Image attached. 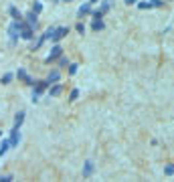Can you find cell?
Masks as SVG:
<instances>
[{
  "instance_id": "14",
  "label": "cell",
  "mask_w": 174,
  "mask_h": 182,
  "mask_svg": "<svg viewBox=\"0 0 174 182\" xmlns=\"http://www.w3.org/2000/svg\"><path fill=\"white\" fill-rule=\"evenodd\" d=\"M22 121H24V111H18V113H16V117H14V126H16V128H20V123H22Z\"/></svg>"
},
{
  "instance_id": "17",
  "label": "cell",
  "mask_w": 174,
  "mask_h": 182,
  "mask_svg": "<svg viewBox=\"0 0 174 182\" xmlns=\"http://www.w3.org/2000/svg\"><path fill=\"white\" fill-rule=\"evenodd\" d=\"M59 77H61V75H59V71H51V73H49V83H51V81H59Z\"/></svg>"
},
{
  "instance_id": "23",
  "label": "cell",
  "mask_w": 174,
  "mask_h": 182,
  "mask_svg": "<svg viewBox=\"0 0 174 182\" xmlns=\"http://www.w3.org/2000/svg\"><path fill=\"white\" fill-rule=\"evenodd\" d=\"M77 67H79V65H75V63H73V65H69V73L75 75V73H77Z\"/></svg>"
},
{
  "instance_id": "9",
  "label": "cell",
  "mask_w": 174,
  "mask_h": 182,
  "mask_svg": "<svg viewBox=\"0 0 174 182\" xmlns=\"http://www.w3.org/2000/svg\"><path fill=\"white\" fill-rule=\"evenodd\" d=\"M91 174H93V162L87 160V162H85V166H83V176H85V178H89Z\"/></svg>"
},
{
  "instance_id": "12",
  "label": "cell",
  "mask_w": 174,
  "mask_h": 182,
  "mask_svg": "<svg viewBox=\"0 0 174 182\" xmlns=\"http://www.w3.org/2000/svg\"><path fill=\"white\" fill-rule=\"evenodd\" d=\"M8 148H10V140H2V142H0V156L6 154Z\"/></svg>"
},
{
  "instance_id": "7",
  "label": "cell",
  "mask_w": 174,
  "mask_h": 182,
  "mask_svg": "<svg viewBox=\"0 0 174 182\" xmlns=\"http://www.w3.org/2000/svg\"><path fill=\"white\" fill-rule=\"evenodd\" d=\"M16 77H18L22 83H27V85H33V79H31V75H28L24 69H18V71H16Z\"/></svg>"
},
{
  "instance_id": "29",
  "label": "cell",
  "mask_w": 174,
  "mask_h": 182,
  "mask_svg": "<svg viewBox=\"0 0 174 182\" xmlns=\"http://www.w3.org/2000/svg\"><path fill=\"white\" fill-rule=\"evenodd\" d=\"M63 2H71V0H63Z\"/></svg>"
},
{
  "instance_id": "28",
  "label": "cell",
  "mask_w": 174,
  "mask_h": 182,
  "mask_svg": "<svg viewBox=\"0 0 174 182\" xmlns=\"http://www.w3.org/2000/svg\"><path fill=\"white\" fill-rule=\"evenodd\" d=\"M89 2H91V4H93V2H97V0H89Z\"/></svg>"
},
{
  "instance_id": "27",
  "label": "cell",
  "mask_w": 174,
  "mask_h": 182,
  "mask_svg": "<svg viewBox=\"0 0 174 182\" xmlns=\"http://www.w3.org/2000/svg\"><path fill=\"white\" fill-rule=\"evenodd\" d=\"M138 0H126V4H136Z\"/></svg>"
},
{
  "instance_id": "18",
  "label": "cell",
  "mask_w": 174,
  "mask_h": 182,
  "mask_svg": "<svg viewBox=\"0 0 174 182\" xmlns=\"http://www.w3.org/2000/svg\"><path fill=\"white\" fill-rule=\"evenodd\" d=\"M164 174H166V176H172L174 174V164H168L166 168H164Z\"/></svg>"
},
{
  "instance_id": "26",
  "label": "cell",
  "mask_w": 174,
  "mask_h": 182,
  "mask_svg": "<svg viewBox=\"0 0 174 182\" xmlns=\"http://www.w3.org/2000/svg\"><path fill=\"white\" fill-rule=\"evenodd\" d=\"M59 65H67V59L65 57H59Z\"/></svg>"
},
{
  "instance_id": "16",
  "label": "cell",
  "mask_w": 174,
  "mask_h": 182,
  "mask_svg": "<svg viewBox=\"0 0 174 182\" xmlns=\"http://www.w3.org/2000/svg\"><path fill=\"white\" fill-rule=\"evenodd\" d=\"M91 28H93V30H101V28H103V20H101V18H95L93 24H91Z\"/></svg>"
},
{
  "instance_id": "22",
  "label": "cell",
  "mask_w": 174,
  "mask_h": 182,
  "mask_svg": "<svg viewBox=\"0 0 174 182\" xmlns=\"http://www.w3.org/2000/svg\"><path fill=\"white\" fill-rule=\"evenodd\" d=\"M75 28H77V33H81V34L85 33V24H83V22H77V27Z\"/></svg>"
},
{
  "instance_id": "30",
  "label": "cell",
  "mask_w": 174,
  "mask_h": 182,
  "mask_svg": "<svg viewBox=\"0 0 174 182\" xmlns=\"http://www.w3.org/2000/svg\"><path fill=\"white\" fill-rule=\"evenodd\" d=\"M0 136H2V134H0Z\"/></svg>"
},
{
  "instance_id": "3",
  "label": "cell",
  "mask_w": 174,
  "mask_h": 182,
  "mask_svg": "<svg viewBox=\"0 0 174 182\" xmlns=\"http://www.w3.org/2000/svg\"><path fill=\"white\" fill-rule=\"evenodd\" d=\"M49 87V81H37V85H34V93H33V101H39L40 93Z\"/></svg>"
},
{
  "instance_id": "4",
  "label": "cell",
  "mask_w": 174,
  "mask_h": 182,
  "mask_svg": "<svg viewBox=\"0 0 174 182\" xmlns=\"http://www.w3.org/2000/svg\"><path fill=\"white\" fill-rule=\"evenodd\" d=\"M69 34V28L67 27H59V28H55V34L51 37V40H55V43H59L63 37H67Z\"/></svg>"
},
{
  "instance_id": "6",
  "label": "cell",
  "mask_w": 174,
  "mask_h": 182,
  "mask_svg": "<svg viewBox=\"0 0 174 182\" xmlns=\"http://www.w3.org/2000/svg\"><path fill=\"white\" fill-rule=\"evenodd\" d=\"M18 142H20V132H18V128L14 126L12 132H10V148H16V146H18Z\"/></svg>"
},
{
  "instance_id": "19",
  "label": "cell",
  "mask_w": 174,
  "mask_h": 182,
  "mask_svg": "<svg viewBox=\"0 0 174 182\" xmlns=\"http://www.w3.org/2000/svg\"><path fill=\"white\" fill-rule=\"evenodd\" d=\"M33 12H37V14L43 12V4H40V2H34L33 4Z\"/></svg>"
},
{
  "instance_id": "15",
  "label": "cell",
  "mask_w": 174,
  "mask_h": 182,
  "mask_svg": "<svg viewBox=\"0 0 174 182\" xmlns=\"http://www.w3.org/2000/svg\"><path fill=\"white\" fill-rule=\"evenodd\" d=\"M12 79H14V75H12V73H6V75H2L0 83H2V85H8V83H10Z\"/></svg>"
},
{
  "instance_id": "8",
  "label": "cell",
  "mask_w": 174,
  "mask_h": 182,
  "mask_svg": "<svg viewBox=\"0 0 174 182\" xmlns=\"http://www.w3.org/2000/svg\"><path fill=\"white\" fill-rule=\"evenodd\" d=\"M89 12H91V2H85V4H81L79 10H77V14H79L81 18H83L85 14H89Z\"/></svg>"
},
{
  "instance_id": "5",
  "label": "cell",
  "mask_w": 174,
  "mask_h": 182,
  "mask_svg": "<svg viewBox=\"0 0 174 182\" xmlns=\"http://www.w3.org/2000/svg\"><path fill=\"white\" fill-rule=\"evenodd\" d=\"M61 55H63V49H61L59 45H55V47L51 49V53H49V57H47V59H45V61H47V63H53L55 59H59Z\"/></svg>"
},
{
  "instance_id": "25",
  "label": "cell",
  "mask_w": 174,
  "mask_h": 182,
  "mask_svg": "<svg viewBox=\"0 0 174 182\" xmlns=\"http://www.w3.org/2000/svg\"><path fill=\"white\" fill-rule=\"evenodd\" d=\"M138 6H140L142 10H144V8H152V6H150V2H140V4H138Z\"/></svg>"
},
{
  "instance_id": "13",
  "label": "cell",
  "mask_w": 174,
  "mask_h": 182,
  "mask_svg": "<svg viewBox=\"0 0 174 182\" xmlns=\"http://www.w3.org/2000/svg\"><path fill=\"white\" fill-rule=\"evenodd\" d=\"M61 91H63V87H61V85H55V87L49 89V95H51V97H57V95H61Z\"/></svg>"
},
{
  "instance_id": "1",
  "label": "cell",
  "mask_w": 174,
  "mask_h": 182,
  "mask_svg": "<svg viewBox=\"0 0 174 182\" xmlns=\"http://www.w3.org/2000/svg\"><path fill=\"white\" fill-rule=\"evenodd\" d=\"M33 28L34 27H31L27 20H20V37H22L24 40H31L34 37V34H33Z\"/></svg>"
},
{
  "instance_id": "11",
  "label": "cell",
  "mask_w": 174,
  "mask_h": 182,
  "mask_svg": "<svg viewBox=\"0 0 174 182\" xmlns=\"http://www.w3.org/2000/svg\"><path fill=\"white\" fill-rule=\"evenodd\" d=\"M8 12H10V16H12L14 20H22V18H24V16L16 10V6H10V8H8Z\"/></svg>"
},
{
  "instance_id": "21",
  "label": "cell",
  "mask_w": 174,
  "mask_h": 182,
  "mask_svg": "<svg viewBox=\"0 0 174 182\" xmlns=\"http://www.w3.org/2000/svg\"><path fill=\"white\" fill-rule=\"evenodd\" d=\"M77 97H79V89H73V91L69 93V99H71V101H75Z\"/></svg>"
},
{
  "instance_id": "2",
  "label": "cell",
  "mask_w": 174,
  "mask_h": 182,
  "mask_svg": "<svg viewBox=\"0 0 174 182\" xmlns=\"http://www.w3.org/2000/svg\"><path fill=\"white\" fill-rule=\"evenodd\" d=\"M8 34H10V40H12V43L18 40V37H20V20H14L12 24L8 27Z\"/></svg>"
},
{
  "instance_id": "20",
  "label": "cell",
  "mask_w": 174,
  "mask_h": 182,
  "mask_svg": "<svg viewBox=\"0 0 174 182\" xmlns=\"http://www.w3.org/2000/svg\"><path fill=\"white\" fill-rule=\"evenodd\" d=\"M162 4H164L162 0H150V6H152V8H160Z\"/></svg>"
},
{
  "instance_id": "10",
  "label": "cell",
  "mask_w": 174,
  "mask_h": 182,
  "mask_svg": "<svg viewBox=\"0 0 174 182\" xmlns=\"http://www.w3.org/2000/svg\"><path fill=\"white\" fill-rule=\"evenodd\" d=\"M24 18H27V22L31 24V27H34V28H37V12H28L27 16H24Z\"/></svg>"
},
{
  "instance_id": "24",
  "label": "cell",
  "mask_w": 174,
  "mask_h": 182,
  "mask_svg": "<svg viewBox=\"0 0 174 182\" xmlns=\"http://www.w3.org/2000/svg\"><path fill=\"white\" fill-rule=\"evenodd\" d=\"M12 180V176L8 174V176H0V182H10Z\"/></svg>"
}]
</instances>
